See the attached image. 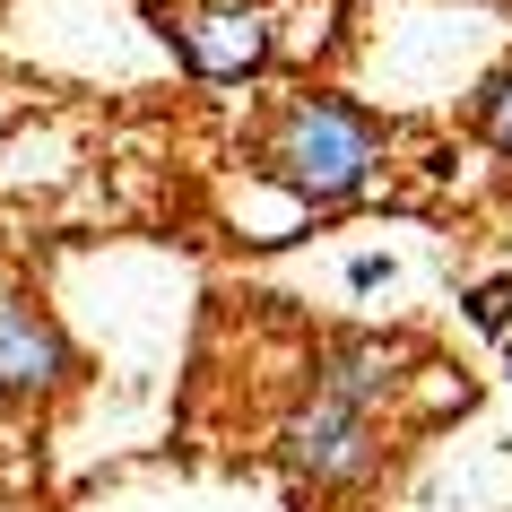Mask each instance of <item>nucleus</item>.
<instances>
[{
  "label": "nucleus",
  "instance_id": "f257e3e1",
  "mask_svg": "<svg viewBox=\"0 0 512 512\" xmlns=\"http://www.w3.org/2000/svg\"><path fill=\"white\" fill-rule=\"evenodd\" d=\"M382 148H391L382 113H365L356 96H313L304 87L252 131V174L296 191L304 209H339L382 174Z\"/></svg>",
  "mask_w": 512,
  "mask_h": 512
},
{
  "label": "nucleus",
  "instance_id": "f03ea898",
  "mask_svg": "<svg viewBox=\"0 0 512 512\" xmlns=\"http://www.w3.org/2000/svg\"><path fill=\"white\" fill-rule=\"evenodd\" d=\"M270 443H278V469L296 486H313V495H348V486H365L382 469V417H365L348 400H322V391H304L278 417Z\"/></svg>",
  "mask_w": 512,
  "mask_h": 512
},
{
  "label": "nucleus",
  "instance_id": "7ed1b4c3",
  "mask_svg": "<svg viewBox=\"0 0 512 512\" xmlns=\"http://www.w3.org/2000/svg\"><path fill=\"white\" fill-rule=\"evenodd\" d=\"M408 382V339H382V330H330L322 348H313V374L304 391H322V400H348L365 417H382V400Z\"/></svg>",
  "mask_w": 512,
  "mask_h": 512
},
{
  "label": "nucleus",
  "instance_id": "20e7f679",
  "mask_svg": "<svg viewBox=\"0 0 512 512\" xmlns=\"http://www.w3.org/2000/svg\"><path fill=\"white\" fill-rule=\"evenodd\" d=\"M79 374V356H70V339H61L53 313H35V304H0V400H53L61 382Z\"/></svg>",
  "mask_w": 512,
  "mask_h": 512
},
{
  "label": "nucleus",
  "instance_id": "39448f33",
  "mask_svg": "<svg viewBox=\"0 0 512 512\" xmlns=\"http://www.w3.org/2000/svg\"><path fill=\"white\" fill-rule=\"evenodd\" d=\"M174 53H183L191 79H252L261 61H270V18L261 9H191L174 18Z\"/></svg>",
  "mask_w": 512,
  "mask_h": 512
},
{
  "label": "nucleus",
  "instance_id": "423d86ee",
  "mask_svg": "<svg viewBox=\"0 0 512 512\" xmlns=\"http://www.w3.org/2000/svg\"><path fill=\"white\" fill-rule=\"evenodd\" d=\"M478 139L512 165V70H495V79L478 87Z\"/></svg>",
  "mask_w": 512,
  "mask_h": 512
},
{
  "label": "nucleus",
  "instance_id": "0eeeda50",
  "mask_svg": "<svg viewBox=\"0 0 512 512\" xmlns=\"http://www.w3.org/2000/svg\"><path fill=\"white\" fill-rule=\"evenodd\" d=\"M469 330L478 339H512V278H478L469 287Z\"/></svg>",
  "mask_w": 512,
  "mask_h": 512
},
{
  "label": "nucleus",
  "instance_id": "6e6552de",
  "mask_svg": "<svg viewBox=\"0 0 512 512\" xmlns=\"http://www.w3.org/2000/svg\"><path fill=\"white\" fill-rule=\"evenodd\" d=\"M382 278H391V261H382V252H356V261H348V287H356V296H374Z\"/></svg>",
  "mask_w": 512,
  "mask_h": 512
},
{
  "label": "nucleus",
  "instance_id": "1a4fd4ad",
  "mask_svg": "<svg viewBox=\"0 0 512 512\" xmlns=\"http://www.w3.org/2000/svg\"><path fill=\"white\" fill-rule=\"evenodd\" d=\"M478 9H512V0H478Z\"/></svg>",
  "mask_w": 512,
  "mask_h": 512
},
{
  "label": "nucleus",
  "instance_id": "9d476101",
  "mask_svg": "<svg viewBox=\"0 0 512 512\" xmlns=\"http://www.w3.org/2000/svg\"><path fill=\"white\" fill-rule=\"evenodd\" d=\"M504 348H512V339H504Z\"/></svg>",
  "mask_w": 512,
  "mask_h": 512
}]
</instances>
